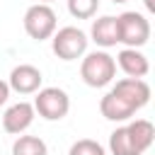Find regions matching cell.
I'll list each match as a JSON object with an SVG mask.
<instances>
[{
  "label": "cell",
  "mask_w": 155,
  "mask_h": 155,
  "mask_svg": "<svg viewBox=\"0 0 155 155\" xmlns=\"http://www.w3.org/2000/svg\"><path fill=\"white\" fill-rule=\"evenodd\" d=\"M116 34H119V44L128 48H140L150 39V22L143 12L136 10L121 12L116 17Z\"/></svg>",
  "instance_id": "obj_3"
},
{
  "label": "cell",
  "mask_w": 155,
  "mask_h": 155,
  "mask_svg": "<svg viewBox=\"0 0 155 155\" xmlns=\"http://www.w3.org/2000/svg\"><path fill=\"white\" fill-rule=\"evenodd\" d=\"M68 155H107V153H104V148H102L97 140H92V138H80V140H75V143L70 145Z\"/></svg>",
  "instance_id": "obj_15"
},
{
  "label": "cell",
  "mask_w": 155,
  "mask_h": 155,
  "mask_svg": "<svg viewBox=\"0 0 155 155\" xmlns=\"http://www.w3.org/2000/svg\"><path fill=\"white\" fill-rule=\"evenodd\" d=\"M10 92H12V90H10V85H7L5 80H0V107H5V104H7Z\"/></svg>",
  "instance_id": "obj_16"
},
{
  "label": "cell",
  "mask_w": 155,
  "mask_h": 155,
  "mask_svg": "<svg viewBox=\"0 0 155 155\" xmlns=\"http://www.w3.org/2000/svg\"><path fill=\"white\" fill-rule=\"evenodd\" d=\"M145 5H148V10H153V0H145Z\"/></svg>",
  "instance_id": "obj_17"
},
{
  "label": "cell",
  "mask_w": 155,
  "mask_h": 155,
  "mask_svg": "<svg viewBox=\"0 0 155 155\" xmlns=\"http://www.w3.org/2000/svg\"><path fill=\"white\" fill-rule=\"evenodd\" d=\"M126 126H128L136 145L140 148V153H145V150L153 145V140H155V126H153L148 119H136V121H131V124H126Z\"/></svg>",
  "instance_id": "obj_12"
},
{
  "label": "cell",
  "mask_w": 155,
  "mask_h": 155,
  "mask_svg": "<svg viewBox=\"0 0 155 155\" xmlns=\"http://www.w3.org/2000/svg\"><path fill=\"white\" fill-rule=\"evenodd\" d=\"M111 2H128V0H111Z\"/></svg>",
  "instance_id": "obj_18"
},
{
  "label": "cell",
  "mask_w": 155,
  "mask_h": 155,
  "mask_svg": "<svg viewBox=\"0 0 155 155\" xmlns=\"http://www.w3.org/2000/svg\"><path fill=\"white\" fill-rule=\"evenodd\" d=\"M80 78L90 87H107L116 78V61H114V56H109L104 48L85 53L82 63H80Z\"/></svg>",
  "instance_id": "obj_2"
},
{
  "label": "cell",
  "mask_w": 155,
  "mask_h": 155,
  "mask_svg": "<svg viewBox=\"0 0 155 155\" xmlns=\"http://www.w3.org/2000/svg\"><path fill=\"white\" fill-rule=\"evenodd\" d=\"M34 116H36V111H34L31 102H17V104L5 109V114H2V131L10 133V136H19V133H24L31 126Z\"/></svg>",
  "instance_id": "obj_8"
},
{
  "label": "cell",
  "mask_w": 155,
  "mask_h": 155,
  "mask_svg": "<svg viewBox=\"0 0 155 155\" xmlns=\"http://www.w3.org/2000/svg\"><path fill=\"white\" fill-rule=\"evenodd\" d=\"M90 36H92V41H94L99 48H111V46H116V44H119V34H116V17H111V15L97 17V19L92 22Z\"/></svg>",
  "instance_id": "obj_10"
},
{
  "label": "cell",
  "mask_w": 155,
  "mask_h": 155,
  "mask_svg": "<svg viewBox=\"0 0 155 155\" xmlns=\"http://www.w3.org/2000/svg\"><path fill=\"white\" fill-rule=\"evenodd\" d=\"M109 150H111V155H143L140 148L136 145L128 126H119L116 131H111V136H109Z\"/></svg>",
  "instance_id": "obj_11"
},
{
  "label": "cell",
  "mask_w": 155,
  "mask_h": 155,
  "mask_svg": "<svg viewBox=\"0 0 155 155\" xmlns=\"http://www.w3.org/2000/svg\"><path fill=\"white\" fill-rule=\"evenodd\" d=\"M87 34L78 27H61L51 36V48L61 61H78L87 53Z\"/></svg>",
  "instance_id": "obj_5"
},
{
  "label": "cell",
  "mask_w": 155,
  "mask_h": 155,
  "mask_svg": "<svg viewBox=\"0 0 155 155\" xmlns=\"http://www.w3.org/2000/svg\"><path fill=\"white\" fill-rule=\"evenodd\" d=\"M150 102V85L143 78H121L99 99V111L109 121H128L138 109Z\"/></svg>",
  "instance_id": "obj_1"
},
{
  "label": "cell",
  "mask_w": 155,
  "mask_h": 155,
  "mask_svg": "<svg viewBox=\"0 0 155 155\" xmlns=\"http://www.w3.org/2000/svg\"><path fill=\"white\" fill-rule=\"evenodd\" d=\"M34 111L46 121H61L70 111V97L61 87H39L34 92Z\"/></svg>",
  "instance_id": "obj_6"
},
{
  "label": "cell",
  "mask_w": 155,
  "mask_h": 155,
  "mask_svg": "<svg viewBox=\"0 0 155 155\" xmlns=\"http://www.w3.org/2000/svg\"><path fill=\"white\" fill-rule=\"evenodd\" d=\"M22 24H24V31L29 34V39H34V41H46V39L53 36V31H56V27H58V17H56V12H53L51 5H46V2H34L31 7H27Z\"/></svg>",
  "instance_id": "obj_4"
},
{
  "label": "cell",
  "mask_w": 155,
  "mask_h": 155,
  "mask_svg": "<svg viewBox=\"0 0 155 155\" xmlns=\"http://www.w3.org/2000/svg\"><path fill=\"white\" fill-rule=\"evenodd\" d=\"M41 82H44V75H41V70H39L36 65H31V63H19V65H15L12 73H10V80H7L10 90L17 92V94H34V92L41 87Z\"/></svg>",
  "instance_id": "obj_7"
},
{
  "label": "cell",
  "mask_w": 155,
  "mask_h": 155,
  "mask_svg": "<svg viewBox=\"0 0 155 155\" xmlns=\"http://www.w3.org/2000/svg\"><path fill=\"white\" fill-rule=\"evenodd\" d=\"M99 10V0H68V12L75 19H92Z\"/></svg>",
  "instance_id": "obj_14"
},
{
  "label": "cell",
  "mask_w": 155,
  "mask_h": 155,
  "mask_svg": "<svg viewBox=\"0 0 155 155\" xmlns=\"http://www.w3.org/2000/svg\"><path fill=\"white\" fill-rule=\"evenodd\" d=\"M116 65L126 73V78H145L150 73V63H148V56L140 51V48H128L124 46L119 53H116Z\"/></svg>",
  "instance_id": "obj_9"
},
{
  "label": "cell",
  "mask_w": 155,
  "mask_h": 155,
  "mask_svg": "<svg viewBox=\"0 0 155 155\" xmlns=\"http://www.w3.org/2000/svg\"><path fill=\"white\" fill-rule=\"evenodd\" d=\"M12 155H48L46 143L39 136H17L12 143Z\"/></svg>",
  "instance_id": "obj_13"
},
{
  "label": "cell",
  "mask_w": 155,
  "mask_h": 155,
  "mask_svg": "<svg viewBox=\"0 0 155 155\" xmlns=\"http://www.w3.org/2000/svg\"><path fill=\"white\" fill-rule=\"evenodd\" d=\"M39 2H46V5H48V2H53V0H39Z\"/></svg>",
  "instance_id": "obj_19"
}]
</instances>
